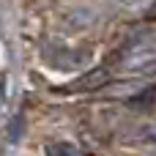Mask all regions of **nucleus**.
I'll return each mask as SVG.
<instances>
[{
    "label": "nucleus",
    "instance_id": "1",
    "mask_svg": "<svg viewBox=\"0 0 156 156\" xmlns=\"http://www.w3.org/2000/svg\"><path fill=\"white\" fill-rule=\"evenodd\" d=\"M47 156H80V151L71 143H52L47 145Z\"/></svg>",
    "mask_w": 156,
    "mask_h": 156
},
{
    "label": "nucleus",
    "instance_id": "2",
    "mask_svg": "<svg viewBox=\"0 0 156 156\" xmlns=\"http://www.w3.org/2000/svg\"><path fill=\"white\" fill-rule=\"evenodd\" d=\"M0 104H3V85H0Z\"/></svg>",
    "mask_w": 156,
    "mask_h": 156
}]
</instances>
